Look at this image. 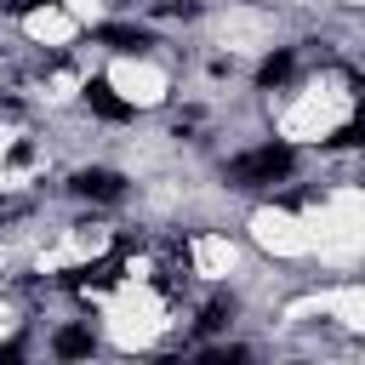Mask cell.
<instances>
[{
	"instance_id": "obj_11",
	"label": "cell",
	"mask_w": 365,
	"mask_h": 365,
	"mask_svg": "<svg viewBox=\"0 0 365 365\" xmlns=\"http://www.w3.org/2000/svg\"><path fill=\"white\" fill-rule=\"evenodd\" d=\"M57 6H63L80 29H91V23H103V17H108V0H57Z\"/></svg>"
},
{
	"instance_id": "obj_10",
	"label": "cell",
	"mask_w": 365,
	"mask_h": 365,
	"mask_svg": "<svg viewBox=\"0 0 365 365\" xmlns=\"http://www.w3.org/2000/svg\"><path fill=\"white\" fill-rule=\"evenodd\" d=\"M108 251V228H68L51 251H40L34 257V268L40 274H57V268H80V262H97Z\"/></svg>"
},
{
	"instance_id": "obj_3",
	"label": "cell",
	"mask_w": 365,
	"mask_h": 365,
	"mask_svg": "<svg viewBox=\"0 0 365 365\" xmlns=\"http://www.w3.org/2000/svg\"><path fill=\"white\" fill-rule=\"evenodd\" d=\"M348 120H354V91H348V80L325 74V80H308V86L279 108L274 131H279L285 143H325V137H336Z\"/></svg>"
},
{
	"instance_id": "obj_12",
	"label": "cell",
	"mask_w": 365,
	"mask_h": 365,
	"mask_svg": "<svg viewBox=\"0 0 365 365\" xmlns=\"http://www.w3.org/2000/svg\"><path fill=\"white\" fill-rule=\"evenodd\" d=\"M6 268H11V251H6V240H0V274H6Z\"/></svg>"
},
{
	"instance_id": "obj_7",
	"label": "cell",
	"mask_w": 365,
	"mask_h": 365,
	"mask_svg": "<svg viewBox=\"0 0 365 365\" xmlns=\"http://www.w3.org/2000/svg\"><path fill=\"white\" fill-rule=\"evenodd\" d=\"M302 314L336 319L342 331H365V285L342 274L336 285H325V291H308V297H297V302L285 308V319H302Z\"/></svg>"
},
{
	"instance_id": "obj_13",
	"label": "cell",
	"mask_w": 365,
	"mask_h": 365,
	"mask_svg": "<svg viewBox=\"0 0 365 365\" xmlns=\"http://www.w3.org/2000/svg\"><path fill=\"white\" fill-rule=\"evenodd\" d=\"M336 6H348V11H354V6H365V0H336Z\"/></svg>"
},
{
	"instance_id": "obj_5",
	"label": "cell",
	"mask_w": 365,
	"mask_h": 365,
	"mask_svg": "<svg viewBox=\"0 0 365 365\" xmlns=\"http://www.w3.org/2000/svg\"><path fill=\"white\" fill-rule=\"evenodd\" d=\"M245 234L262 257L274 262H308L314 257V240H308V217L297 205H257L245 217Z\"/></svg>"
},
{
	"instance_id": "obj_1",
	"label": "cell",
	"mask_w": 365,
	"mask_h": 365,
	"mask_svg": "<svg viewBox=\"0 0 365 365\" xmlns=\"http://www.w3.org/2000/svg\"><path fill=\"white\" fill-rule=\"evenodd\" d=\"M302 217H308V240H314L308 262H319L331 274H354L359 257H365V188L331 182L319 194V205H308Z\"/></svg>"
},
{
	"instance_id": "obj_6",
	"label": "cell",
	"mask_w": 365,
	"mask_h": 365,
	"mask_svg": "<svg viewBox=\"0 0 365 365\" xmlns=\"http://www.w3.org/2000/svg\"><path fill=\"white\" fill-rule=\"evenodd\" d=\"M274 40H279V17H274L268 6L228 0V6L217 11V46H222L228 57H262V51H274Z\"/></svg>"
},
{
	"instance_id": "obj_2",
	"label": "cell",
	"mask_w": 365,
	"mask_h": 365,
	"mask_svg": "<svg viewBox=\"0 0 365 365\" xmlns=\"http://www.w3.org/2000/svg\"><path fill=\"white\" fill-rule=\"evenodd\" d=\"M97 314H103V342L114 354H148L171 331V302L131 274L120 279V291H97Z\"/></svg>"
},
{
	"instance_id": "obj_4",
	"label": "cell",
	"mask_w": 365,
	"mask_h": 365,
	"mask_svg": "<svg viewBox=\"0 0 365 365\" xmlns=\"http://www.w3.org/2000/svg\"><path fill=\"white\" fill-rule=\"evenodd\" d=\"M103 86L114 91V103H125V108H137V114H148V108H160V103L171 97V74H165V63L137 57V51L108 57V63H103Z\"/></svg>"
},
{
	"instance_id": "obj_8",
	"label": "cell",
	"mask_w": 365,
	"mask_h": 365,
	"mask_svg": "<svg viewBox=\"0 0 365 365\" xmlns=\"http://www.w3.org/2000/svg\"><path fill=\"white\" fill-rule=\"evenodd\" d=\"M188 268L200 279H234L245 268V245L234 234H222V228H205V234L188 240Z\"/></svg>"
},
{
	"instance_id": "obj_9",
	"label": "cell",
	"mask_w": 365,
	"mask_h": 365,
	"mask_svg": "<svg viewBox=\"0 0 365 365\" xmlns=\"http://www.w3.org/2000/svg\"><path fill=\"white\" fill-rule=\"evenodd\" d=\"M17 29H23L29 46H46V51H68V46L80 40V23H74L57 0H34V6L17 17Z\"/></svg>"
}]
</instances>
